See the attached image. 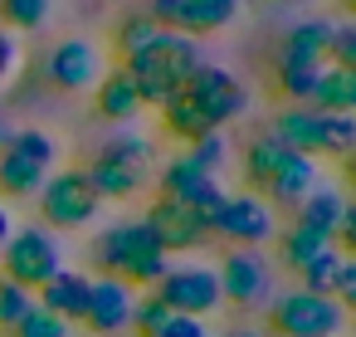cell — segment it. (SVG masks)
<instances>
[{"instance_id": "cell-37", "label": "cell", "mask_w": 356, "mask_h": 337, "mask_svg": "<svg viewBox=\"0 0 356 337\" xmlns=\"http://www.w3.org/2000/svg\"><path fill=\"white\" fill-rule=\"evenodd\" d=\"M351 147H356L351 113H327V157H351Z\"/></svg>"}, {"instance_id": "cell-34", "label": "cell", "mask_w": 356, "mask_h": 337, "mask_svg": "<svg viewBox=\"0 0 356 337\" xmlns=\"http://www.w3.org/2000/svg\"><path fill=\"white\" fill-rule=\"evenodd\" d=\"M103 152H113V157H122V162H132V166H142V171L156 166V147H152V137H142V132H122V137H113Z\"/></svg>"}, {"instance_id": "cell-1", "label": "cell", "mask_w": 356, "mask_h": 337, "mask_svg": "<svg viewBox=\"0 0 356 337\" xmlns=\"http://www.w3.org/2000/svg\"><path fill=\"white\" fill-rule=\"evenodd\" d=\"M93 269L122 279V283L137 288V293H152V288L166 279L171 254L156 244V235H152L147 220L137 215V220H118V225H108V230L93 240Z\"/></svg>"}, {"instance_id": "cell-20", "label": "cell", "mask_w": 356, "mask_h": 337, "mask_svg": "<svg viewBox=\"0 0 356 337\" xmlns=\"http://www.w3.org/2000/svg\"><path fill=\"white\" fill-rule=\"evenodd\" d=\"M239 6H244V0H186V6H181V20H176V35H191V40L220 35L225 25L239 20Z\"/></svg>"}, {"instance_id": "cell-29", "label": "cell", "mask_w": 356, "mask_h": 337, "mask_svg": "<svg viewBox=\"0 0 356 337\" xmlns=\"http://www.w3.org/2000/svg\"><path fill=\"white\" fill-rule=\"evenodd\" d=\"M54 10V0H0V20H6V30H40Z\"/></svg>"}, {"instance_id": "cell-15", "label": "cell", "mask_w": 356, "mask_h": 337, "mask_svg": "<svg viewBox=\"0 0 356 337\" xmlns=\"http://www.w3.org/2000/svg\"><path fill=\"white\" fill-rule=\"evenodd\" d=\"M283 147L302 152V157H327V113L317 108H302V103H288L273 113V127H268Z\"/></svg>"}, {"instance_id": "cell-22", "label": "cell", "mask_w": 356, "mask_h": 337, "mask_svg": "<svg viewBox=\"0 0 356 337\" xmlns=\"http://www.w3.org/2000/svg\"><path fill=\"white\" fill-rule=\"evenodd\" d=\"M307 108H317V113H351V108H356V69L322 64V74H317V88H312Z\"/></svg>"}, {"instance_id": "cell-33", "label": "cell", "mask_w": 356, "mask_h": 337, "mask_svg": "<svg viewBox=\"0 0 356 337\" xmlns=\"http://www.w3.org/2000/svg\"><path fill=\"white\" fill-rule=\"evenodd\" d=\"M186 157L200 166V171H220L225 162H229V142H225V132H205V137H195V142H186Z\"/></svg>"}, {"instance_id": "cell-30", "label": "cell", "mask_w": 356, "mask_h": 337, "mask_svg": "<svg viewBox=\"0 0 356 337\" xmlns=\"http://www.w3.org/2000/svg\"><path fill=\"white\" fill-rule=\"evenodd\" d=\"M341 259H346V254H341L337 244H327L312 264H302V269H298V288H307V293H327V288H332V279H337V264H341ZM327 298H332V293H327Z\"/></svg>"}, {"instance_id": "cell-16", "label": "cell", "mask_w": 356, "mask_h": 337, "mask_svg": "<svg viewBox=\"0 0 356 337\" xmlns=\"http://www.w3.org/2000/svg\"><path fill=\"white\" fill-rule=\"evenodd\" d=\"M332 25L337 20H298L283 45H278V69H322L327 64V40H332Z\"/></svg>"}, {"instance_id": "cell-7", "label": "cell", "mask_w": 356, "mask_h": 337, "mask_svg": "<svg viewBox=\"0 0 356 337\" xmlns=\"http://www.w3.org/2000/svg\"><path fill=\"white\" fill-rule=\"evenodd\" d=\"M215 279H220V298L254 313V308H268V298L278 293L273 288V259L264 249H225V259L215 264Z\"/></svg>"}, {"instance_id": "cell-5", "label": "cell", "mask_w": 356, "mask_h": 337, "mask_svg": "<svg viewBox=\"0 0 356 337\" xmlns=\"http://www.w3.org/2000/svg\"><path fill=\"white\" fill-rule=\"evenodd\" d=\"M40 201V215H44V230H83L93 215H98V196L83 176V166H54L44 176V186L35 191Z\"/></svg>"}, {"instance_id": "cell-13", "label": "cell", "mask_w": 356, "mask_h": 337, "mask_svg": "<svg viewBox=\"0 0 356 337\" xmlns=\"http://www.w3.org/2000/svg\"><path fill=\"white\" fill-rule=\"evenodd\" d=\"M132 303H137V288H127V283L113 279V274H98V279H88L83 327H88V332H103V337H118V332H127Z\"/></svg>"}, {"instance_id": "cell-36", "label": "cell", "mask_w": 356, "mask_h": 337, "mask_svg": "<svg viewBox=\"0 0 356 337\" xmlns=\"http://www.w3.org/2000/svg\"><path fill=\"white\" fill-rule=\"evenodd\" d=\"M317 74H322V69H278V88H283V98L307 108V98H312V88H317Z\"/></svg>"}, {"instance_id": "cell-8", "label": "cell", "mask_w": 356, "mask_h": 337, "mask_svg": "<svg viewBox=\"0 0 356 337\" xmlns=\"http://www.w3.org/2000/svg\"><path fill=\"white\" fill-rule=\"evenodd\" d=\"M181 93L191 98V108L200 113V123H205L210 132H220L225 123H234V118L249 108V88H244L229 69H220V64H200V69L186 79Z\"/></svg>"}, {"instance_id": "cell-25", "label": "cell", "mask_w": 356, "mask_h": 337, "mask_svg": "<svg viewBox=\"0 0 356 337\" xmlns=\"http://www.w3.org/2000/svg\"><path fill=\"white\" fill-rule=\"evenodd\" d=\"M161 127H166V137H176V142H195V137H205L210 127L200 123V113L191 108V98L186 93H176V98H166L161 103Z\"/></svg>"}, {"instance_id": "cell-41", "label": "cell", "mask_w": 356, "mask_h": 337, "mask_svg": "<svg viewBox=\"0 0 356 337\" xmlns=\"http://www.w3.org/2000/svg\"><path fill=\"white\" fill-rule=\"evenodd\" d=\"M15 69H20V40L10 30H0V84H6Z\"/></svg>"}, {"instance_id": "cell-42", "label": "cell", "mask_w": 356, "mask_h": 337, "mask_svg": "<svg viewBox=\"0 0 356 337\" xmlns=\"http://www.w3.org/2000/svg\"><path fill=\"white\" fill-rule=\"evenodd\" d=\"M181 6H186V0H152V6H147V15H152L161 30H176V20H181Z\"/></svg>"}, {"instance_id": "cell-18", "label": "cell", "mask_w": 356, "mask_h": 337, "mask_svg": "<svg viewBox=\"0 0 356 337\" xmlns=\"http://www.w3.org/2000/svg\"><path fill=\"white\" fill-rule=\"evenodd\" d=\"M35 303L54 318H64L69 327L83 322V303H88V274H74V269H59L44 288H35Z\"/></svg>"}, {"instance_id": "cell-44", "label": "cell", "mask_w": 356, "mask_h": 337, "mask_svg": "<svg viewBox=\"0 0 356 337\" xmlns=\"http://www.w3.org/2000/svg\"><path fill=\"white\" fill-rule=\"evenodd\" d=\"M10 230H15V220H10V210L0 205V249H6V240H10Z\"/></svg>"}, {"instance_id": "cell-3", "label": "cell", "mask_w": 356, "mask_h": 337, "mask_svg": "<svg viewBox=\"0 0 356 337\" xmlns=\"http://www.w3.org/2000/svg\"><path fill=\"white\" fill-rule=\"evenodd\" d=\"M264 322L278 337H341L346 332V308L327 293H307V288L293 283V288L268 298Z\"/></svg>"}, {"instance_id": "cell-24", "label": "cell", "mask_w": 356, "mask_h": 337, "mask_svg": "<svg viewBox=\"0 0 356 337\" xmlns=\"http://www.w3.org/2000/svg\"><path fill=\"white\" fill-rule=\"evenodd\" d=\"M273 240H278V264H283L288 274H298L302 264H312V259L332 244V240H322V235H312V230H302V225H293V220H288Z\"/></svg>"}, {"instance_id": "cell-26", "label": "cell", "mask_w": 356, "mask_h": 337, "mask_svg": "<svg viewBox=\"0 0 356 337\" xmlns=\"http://www.w3.org/2000/svg\"><path fill=\"white\" fill-rule=\"evenodd\" d=\"M6 147L10 152H20V157H30V162H40V166H59V137L54 132H44V127H20V132H6Z\"/></svg>"}, {"instance_id": "cell-45", "label": "cell", "mask_w": 356, "mask_h": 337, "mask_svg": "<svg viewBox=\"0 0 356 337\" xmlns=\"http://www.w3.org/2000/svg\"><path fill=\"white\" fill-rule=\"evenodd\" d=\"M0 147H6V127H0Z\"/></svg>"}, {"instance_id": "cell-40", "label": "cell", "mask_w": 356, "mask_h": 337, "mask_svg": "<svg viewBox=\"0 0 356 337\" xmlns=\"http://www.w3.org/2000/svg\"><path fill=\"white\" fill-rule=\"evenodd\" d=\"M152 337H215V332H210L200 318H176V313H171V318H166V327H161V332H152Z\"/></svg>"}, {"instance_id": "cell-43", "label": "cell", "mask_w": 356, "mask_h": 337, "mask_svg": "<svg viewBox=\"0 0 356 337\" xmlns=\"http://www.w3.org/2000/svg\"><path fill=\"white\" fill-rule=\"evenodd\" d=\"M225 337H268V327H254V322H244V327H229Z\"/></svg>"}, {"instance_id": "cell-19", "label": "cell", "mask_w": 356, "mask_h": 337, "mask_svg": "<svg viewBox=\"0 0 356 337\" xmlns=\"http://www.w3.org/2000/svg\"><path fill=\"white\" fill-rule=\"evenodd\" d=\"M93 108H98V118H108V123H132L137 113H142V93H137V84H132V74L118 64V69H108L98 84H93Z\"/></svg>"}, {"instance_id": "cell-21", "label": "cell", "mask_w": 356, "mask_h": 337, "mask_svg": "<svg viewBox=\"0 0 356 337\" xmlns=\"http://www.w3.org/2000/svg\"><path fill=\"white\" fill-rule=\"evenodd\" d=\"M351 201L341 196V191H332V186H317L312 196H302L293 210V225H302V230H312V235H322V240H332V230H337V220H341V210H346Z\"/></svg>"}, {"instance_id": "cell-9", "label": "cell", "mask_w": 356, "mask_h": 337, "mask_svg": "<svg viewBox=\"0 0 356 337\" xmlns=\"http://www.w3.org/2000/svg\"><path fill=\"white\" fill-rule=\"evenodd\" d=\"M176 318H210V313H220L225 308V298H220V279H215V269L210 264H171L166 269V279L152 288Z\"/></svg>"}, {"instance_id": "cell-35", "label": "cell", "mask_w": 356, "mask_h": 337, "mask_svg": "<svg viewBox=\"0 0 356 337\" xmlns=\"http://www.w3.org/2000/svg\"><path fill=\"white\" fill-rule=\"evenodd\" d=\"M10 337H74V327L64 322V318H54V313H44L40 303L20 318V327L10 332Z\"/></svg>"}, {"instance_id": "cell-27", "label": "cell", "mask_w": 356, "mask_h": 337, "mask_svg": "<svg viewBox=\"0 0 356 337\" xmlns=\"http://www.w3.org/2000/svg\"><path fill=\"white\" fill-rule=\"evenodd\" d=\"M278 152H283V142H278L273 132H264V137H254V142L244 147V181H249V191H264V186H268Z\"/></svg>"}, {"instance_id": "cell-17", "label": "cell", "mask_w": 356, "mask_h": 337, "mask_svg": "<svg viewBox=\"0 0 356 337\" xmlns=\"http://www.w3.org/2000/svg\"><path fill=\"white\" fill-rule=\"evenodd\" d=\"M83 176H88V186H93L98 201H132L147 186V171L132 166V162H122V157H113V152H98L83 166Z\"/></svg>"}, {"instance_id": "cell-11", "label": "cell", "mask_w": 356, "mask_h": 337, "mask_svg": "<svg viewBox=\"0 0 356 337\" xmlns=\"http://www.w3.org/2000/svg\"><path fill=\"white\" fill-rule=\"evenodd\" d=\"M142 220H147V230L156 235V244H161L166 254H191V249H200V244L210 240V225H205L191 205L166 201V196H156V201L142 210Z\"/></svg>"}, {"instance_id": "cell-10", "label": "cell", "mask_w": 356, "mask_h": 337, "mask_svg": "<svg viewBox=\"0 0 356 337\" xmlns=\"http://www.w3.org/2000/svg\"><path fill=\"white\" fill-rule=\"evenodd\" d=\"M156 196H166V201H181V205H191L205 225L215 220V210L225 205V191H220V181L210 176V171H200L186 152L181 157H166L161 166H156Z\"/></svg>"}, {"instance_id": "cell-12", "label": "cell", "mask_w": 356, "mask_h": 337, "mask_svg": "<svg viewBox=\"0 0 356 337\" xmlns=\"http://www.w3.org/2000/svg\"><path fill=\"white\" fill-rule=\"evenodd\" d=\"M44 79L64 93H83L103 79V54L93 40H59L49 54H44Z\"/></svg>"}, {"instance_id": "cell-4", "label": "cell", "mask_w": 356, "mask_h": 337, "mask_svg": "<svg viewBox=\"0 0 356 337\" xmlns=\"http://www.w3.org/2000/svg\"><path fill=\"white\" fill-rule=\"evenodd\" d=\"M64 269V249H59V235L44 230V225H20L10 230L6 249H0V279H10L20 288H44L54 274Z\"/></svg>"}, {"instance_id": "cell-14", "label": "cell", "mask_w": 356, "mask_h": 337, "mask_svg": "<svg viewBox=\"0 0 356 337\" xmlns=\"http://www.w3.org/2000/svg\"><path fill=\"white\" fill-rule=\"evenodd\" d=\"M322 186V166H317V157H302V152H293V147H283L278 152V162H273V176H268V186L259 191L273 210L283 205V210H293L302 196H312Z\"/></svg>"}, {"instance_id": "cell-32", "label": "cell", "mask_w": 356, "mask_h": 337, "mask_svg": "<svg viewBox=\"0 0 356 337\" xmlns=\"http://www.w3.org/2000/svg\"><path fill=\"white\" fill-rule=\"evenodd\" d=\"M166 318H171V308H166V303H161L156 293H137L127 327H132L137 337H152V332H161V327H166Z\"/></svg>"}, {"instance_id": "cell-23", "label": "cell", "mask_w": 356, "mask_h": 337, "mask_svg": "<svg viewBox=\"0 0 356 337\" xmlns=\"http://www.w3.org/2000/svg\"><path fill=\"white\" fill-rule=\"evenodd\" d=\"M44 176H49V166H40V162L20 157V152H10V147H0V196H10V201H30V196L44 186Z\"/></svg>"}, {"instance_id": "cell-2", "label": "cell", "mask_w": 356, "mask_h": 337, "mask_svg": "<svg viewBox=\"0 0 356 337\" xmlns=\"http://www.w3.org/2000/svg\"><path fill=\"white\" fill-rule=\"evenodd\" d=\"M205 64L200 45L191 35H176V30H161L147 49H137L122 69L132 74L137 93H142V108H161L166 98H176L186 88V79Z\"/></svg>"}, {"instance_id": "cell-39", "label": "cell", "mask_w": 356, "mask_h": 337, "mask_svg": "<svg viewBox=\"0 0 356 337\" xmlns=\"http://www.w3.org/2000/svg\"><path fill=\"white\" fill-rule=\"evenodd\" d=\"M327 293H332V298L351 313V303H356V259H351V254L337 264V279H332V288H327Z\"/></svg>"}, {"instance_id": "cell-38", "label": "cell", "mask_w": 356, "mask_h": 337, "mask_svg": "<svg viewBox=\"0 0 356 337\" xmlns=\"http://www.w3.org/2000/svg\"><path fill=\"white\" fill-rule=\"evenodd\" d=\"M327 59H332L337 69H356V30H351V25H332Z\"/></svg>"}, {"instance_id": "cell-31", "label": "cell", "mask_w": 356, "mask_h": 337, "mask_svg": "<svg viewBox=\"0 0 356 337\" xmlns=\"http://www.w3.org/2000/svg\"><path fill=\"white\" fill-rule=\"evenodd\" d=\"M35 308V293L30 288H20V283H10V279H0V332H15L20 327V318Z\"/></svg>"}, {"instance_id": "cell-28", "label": "cell", "mask_w": 356, "mask_h": 337, "mask_svg": "<svg viewBox=\"0 0 356 337\" xmlns=\"http://www.w3.org/2000/svg\"><path fill=\"white\" fill-rule=\"evenodd\" d=\"M156 35H161V25H156L147 10H137V15H122V20H118L113 45H118V54H122V59H132V54H137V49H147Z\"/></svg>"}, {"instance_id": "cell-6", "label": "cell", "mask_w": 356, "mask_h": 337, "mask_svg": "<svg viewBox=\"0 0 356 337\" xmlns=\"http://www.w3.org/2000/svg\"><path fill=\"white\" fill-rule=\"evenodd\" d=\"M210 235H215V240H229V249H264V244L278 235V210H273L259 191L225 196V205H220L215 220H210Z\"/></svg>"}]
</instances>
